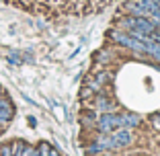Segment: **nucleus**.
Wrapping results in <instances>:
<instances>
[{
  "instance_id": "obj_5",
  "label": "nucleus",
  "mask_w": 160,
  "mask_h": 156,
  "mask_svg": "<svg viewBox=\"0 0 160 156\" xmlns=\"http://www.w3.org/2000/svg\"><path fill=\"white\" fill-rule=\"evenodd\" d=\"M152 125H154L156 129H160V113H156V115H152Z\"/></svg>"
},
{
  "instance_id": "obj_4",
  "label": "nucleus",
  "mask_w": 160,
  "mask_h": 156,
  "mask_svg": "<svg viewBox=\"0 0 160 156\" xmlns=\"http://www.w3.org/2000/svg\"><path fill=\"white\" fill-rule=\"evenodd\" d=\"M94 107L103 109L105 113H111V111L115 109V105L111 103V101H107V99H97V101H94Z\"/></svg>"
},
{
  "instance_id": "obj_1",
  "label": "nucleus",
  "mask_w": 160,
  "mask_h": 156,
  "mask_svg": "<svg viewBox=\"0 0 160 156\" xmlns=\"http://www.w3.org/2000/svg\"><path fill=\"white\" fill-rule=\"evenodd\" d=\"M119 128H121V117H117V115L105 113L103 117H101V121H99V129H101V132L113 133V132H117Z\"/></svg>"
},
{
  "instance_id": "obj_2",
  "label": "nucleus",
  "mask_w": 160,
  "mask_h": 156,
  "mask_svg": "<svg viewBox=\"0 0 160 156\" xmlns=\"http://www.w3.org/2000/svg\"><path fill=\"white\" fill-rule=\"evenodd\" d=\"M140 117L138 115H121V128H138L140 125Z\"/></svg>"
},
{
  "instance_id": "obj_3",
  "label": "nucleus",
  "mask_w": 160,
  "mask_h": 156,
  "mask_svg": "<svg viewBox=\"0 0 160 156\" xmlns=\"http://www.w3.org/2000/svg\"><path fill=\"white\" fill-rule=\"evenodd\" d=\"M10 115H12V109H10V105L6 103V101H0V121H6V119H10Z\"/></svg>"
}]
</instances>
